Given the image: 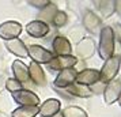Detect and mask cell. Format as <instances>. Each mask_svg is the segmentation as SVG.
Returning a JSON list of instances; mask_svg holds the SVG:
<instances>
[{
	"instance_id": "obj_1",
	"label": "cell",
	"mask_w": 121,
	"mask_h": 117,
	"mask_svg": "<svg viewBox=\"0 0 121 117\" xmlns=\"http://www.w3.org/2000/svg\"><path fill=\"white\" fill-rule=\"evenodd\" d=\"M114 53V30L110 26H105L99 30L98 55L102 60L110 59Z\"/></svg>"
},
{
	"instance_id": "obj_2",
	"label": "cell",
	"mask_w": 121,
	"mask_h": 117,
	"mask_svg": "<svg viewBox=\"0 0 121 117\" xmlns=\"http://www.w3.org/2000/svg\"><path fill=\"white\" fill-rule=\"evenodd\" d=\"M120 65H121V60L118 56H112L110 59L105 60L104 65L99 71V82L102 83H109L112 82L113 79L116 78V75L118 74V69H120Z\"/></svg>"
},
{
	"instance_id": "obj_3",
	"label": "cell",
	"mask_w": 121,
	"mask_h": 117,
	"mask_svg": "<svg viewBox=\"0 0 121 117\" xmlns=\"http://www.w3.org/2000/svg\"><path fill=\"white\" fill-rule=\"evenodd\" d=\"M27 56L37 64H49L52 61V59L55 57V55L50 50L45 49L41 45H31L27 48Z\"/></svg>"
},
{
	"instance_id": "obj_4",
	"label": "cell",
	"mask_w": 121,
	"mask_h": 117,
	"mask_svg": "<svg viewBox=\"0 0 121 117\" xmlns=\"http://www.w3.org/2000/svg\"><path fill=\"white\" fill-rule=\"evenodd\" d=\"M11 97H12V100L15 101L17 104H19L21 106H39V104H41L38 95L26 89L11 93Z\"/></svg>"
},
{
	"instance_id": "obj_5",
	"label": "cell",
	"mask_w": 121,
	"mask_h": 117,
	"mask_svg": "<svg viewBox=\"0 0 121 117\" xmlns=\"http://www.w3.org/2000/svg\"><path fill=\"white\" fill-rule=\"evenodd\" d=\"M22 25L17 21H7L0 25V38L4 41H11L18 38L22 33Z\"/></svg>"
},
{
	"instance_id": "obj_6",
	"label": "cell",
	"mask_w": 121,
	"mask_h": 117,
	"mask_svg": "<svg viewBox=\"0 0 121 117\" xmlns=\"http://www.w3.org/2000/svg\"><path fill=\"white\" fill-rule=\"evenodd\" d=\"M78 64V59L75 56H55L52 61L48 64V67L53 71H64L73 68Z\"/></svg>"
},
{
	"instance_id": "obj_7",
	"label": "cell",
	"mask_w": 121,
	"mask_h": 117,
	"mask_svg": "<svg viewBox=\"0 0 121 117\" xmlns=\"http://www.w3.org/2000/svg\"><path fill=\"white\" fill-rule=\"evenodd\" d=\"M78 76V69L75 68H69V69H64L60 71L56 76L55 82V89H67L68 86H71L72 83H75Z\"/></svg>"
},
{
	"instance_id": "obj_8",
	"label": "cell",
	"mask_w": 121,
	"mask_h": 117,
	"mask_svg": "<svg viewBox=\"0 0 121 117\" xmlns=\"http://www.w3.org/2000/svg\"><path fill=\"white\" fill-rule=\"evenodd\" d=\"M120 95H121V79H113L105 87L104 100L108 105H112L116 101H118Z\"/></svg>"
},
{
	"instance_id": "obj_9",
	"label": "cell",
	"mask_w": 121,
	"mask_h": 117,
	"mask_svg": "<svg viewBox=\"0 0 121 117\" xmlns=\"http://www.w3.org/2000/svg\"><path fill=\"white\" fill-rule=\"evenodd\" d=\"M76 59H90L93 57V55L95 53V42L93 38L90 37H84L83 39H80L76 45Z\"/></svg>"
},
{
	"instance_id": "obj_10",
	"label": "cell",
	"mask_w": 121,
	"mask_h": 117,
	"mask_svg": "<svg viewBox=\"0 0 121 117\" xmlns=\"http://www.w3.org/2000/svg\"><path fill=\"white\" fill-rule=\"evenodd\" d=\"M52 49L55 56H71L72 53V46L68 38L63 35H56L52 41Z\"/></svg>"
},
{
	"instance_id": "obj_11",
	"label": "cell",
	"mask_w": 121,
	"mask_h": 117,
	"mask_svg": "<svg viewBox=\"0 0 121 117\" xmlns=\"http://www.w3.org/2000/svg\"><path fill=\"white\" fill-rule=\"evenodd\" d=\"M99 71L98 69H94V68H86L83 69L82 72H78L76 80L75 83L83 84V86H93V84L98 83L99 82Z\"/></svg>"
},
{
	"instance_id": "obj_12",
	"label": "cell",
	"mask_w": 121,
	"mask_h": 117,
	"mask_svg": "<svg viewBox=\"0 0 121 117\" xmlns=\"http://www.w3.org/2000/svg\"><path fill=\"white\" fill-rule=\"evenodd\" d=\"M26 33L30 35V37H34V38H42L46 34L49 33V26L48 23L41 22V21H31L26 25Z\"/></svg>"
},
{
	"instance_id": "obj_13",
	"label": "cell",
	"mask_w": 121,
	"mask_h": 117,
	"mask_svg": "<svg viewBox=\"0 0 121 117\" xmlns=\"http://www.w3.org/2000/svg\"><path fill=\"white\" fill-rule=\"evenodd\" d=\"M61 104L59 100L56 98H49L45 102H42L41 105L38 106V116L39 117H52L55 116L56 113L60 112Z\"/></svg>"
},
{
	"instance_id": "obj_14",
	"label": "cell",
	"mask_w": 121,
	"mask_h": 117,
	"mask_svg": "<svg viewBox=\"0 0 121 117\" xmlns=\"http://www.w3.org/2000/svg\"><path fill=\"white\" fill-rule=\"evenodd\" d=\"M82 22L87 31H90L91 34H97V33L99 34V30H101V18L95 12L87 10L84 12V15H83Z\"/></svg>"
},
{
	"instance_id": "obj_15",
	"label": "cell",
	"mask_w": 121,
	"mask_h": 117,
	"mask_svg": "<svg viewBox=\"0 0 121 117\" xmlns=\"http://www.w3.org/2000/svg\"><path fill=\"white\" fill-rule=\"evenodd\" d=\"M12 74H14V79L19 82L21 84L27 83L30 78H29V67L22 61V60H14L11 65Z\"/></svg>"
},
{
	"instance_id": "obj_16",
	"label": "cell",
	"mask_w": 121,
	"mask_h": 117,
	"mask_svg": "<svg viewBox=\"0 0 121 117\" xmlns=\"http://www.w3.org/2000/svg\"><path fill=\"white\" fill-rule=\"evenodd\" d=\"M27 67H29V78L31 79V82H34L35 86L44 87L46 84V76H45V72L42 69V67L34 61H31Z\"/></svg>"
},
{
	"instance_id": "obj_17",
	"label": "cell",
	"mask_w": 121,
	"mask_h": 117,
	"mask_svg": "<svg viewBox=\"0 0 121 117\" xmlns=\"http://www.w3.org/2000/svg\"><path fill=\"white\" fill-rule=\"evenodd\" d=\"M6 49L10 53L18 56V57H27V46L25 45L22 39L19 38L6 41Z\"/></svg>"
},
{
	"instance_id": "obj_18",
	"label": "cell",
	"mask_w": 121,
	"mask_h": 117,
	"mask_svg": "<svg viewBox=\"0 0 121 117\" xmlns=\"http://www.w3.org/2000/svg\"><path fill=\"white\" fill-rule=\"evenodd\" d=\"M68 93L73 97H79V98H88L91 95V89L87 87V86H83V84H79V83H72L71 86L67 87Z\"/></svg>"
},
{
	"instance_id": "obj_19",
	"label": "cell",
	"mask_w": 121,
	"mask_h": 117,
	"mask_svg": "<svg viewBox=\"0 0 121 117\" xmlns=\"http://www.w3.org/2000/svg\"><path fill=\"white\" fill-rule=\"evenodd\" d=\"M95 4H98L97 10L99 12V18H108L116 11V1H95Z\"/></svg>"
},
{
	"instance_id": "obj_20",
	"label": "cell",
	"mask_w": 121,
	"mask_h": 117,
	"mask_svg": "<svg viewBox=\"0 0 121 117\" xmlns=\"http://www.w3.org/2000/svg\"><path fill=\"white\" fill-rule=\"evenodd\" d=\"M38 116V106H19L12 110L11 117H35Z\"/></svg>"
},
{
	"instance_id": "obj_21",
	"label": "cell",
	"mask_w": 121,
	"mask_h": 117,
	"mask_svg": "<svg viewBox=\"0 0 121 117\" xmlns=\"http://www.w3.org/2000/svg\"><path fill=\"white\" fill-rule=\"evenodd\" d=\"M57 12V7L55 6V3H49L48 6L45 7V8H42L41 10V12H39V21L41 22H52V19H53V17H55V14Z\"/></svg>"
},
{
	"instance_id": "obj_22",
	"label": "cell",
	"mask_w": 121,
	"mask_h": 117,
	"mask_svg": "<svg viewBox=\"0 0 121 117\" xmlns=\"http://www.w3.org/2000/svg\"><path fill=\"white\" fill-rule=\"evenodd\" d=\"M61 113L64 117H88L86 110H83L82 108H78V106H67Z\"/></svg>"
},
{
	"instance_id": "obj_23",
	"label": "cell",
	"mask_w": 121,
	"mask_h": 117,
	"mask_svg": "<svg viewBox=\"0 0 121 117\" xmlns=\"http://www.w3.org/2000/svg\"><path fill=\"white\" fill-rule=\"evenodd\" d=\"M67 22H68V15H67L64 11H59L55 14V17L52 19V23L55 25L56 27H63V26H65Z\"/></svg>"
},
{
	"instance_id": "obj_24",
	"label": "cell",
	"mask_w": 121,
	"mask_h": 117,
	"mask_svg": "<svg viewBox=\"0 0 121 117\" xmlns=\"http://www.w3.org/2000/svg\"><path fill=\"white\" fill-rule=\"evenodd\" d=\"M6 89L10 91V93H15V91H18V90H22V84L19 83V82H17L14 78H10L6 80Z\"/></svg>"
},
{
	"instance_id": "obj_25",
	"label": "cell",
	"mask_w": 121,
	"mask_h": 117,
	"mask_svg": "<svg viewBox=\"0 0 121 117\" xmlns=\"http://www.w3.org/2000/svg\"><path fill=\"white\" fill-rule=\"evenodd\" d=\"M27 3H29L31 7H35V8L42 10V8H45V7L49 4L50 1H49V0H29Z\"/></svg>"
},
{
	"instance_id": "obj_26",
	"label": "cell",
	"mask_w": 121,
	"mask_h": 117,
	"mask_svg": "<svg viewBox=\"0 0 121 117\" xmlns=\"http://www.w3.org/2000/svg\"><path fill=\"white\" fill-rule=\"evenodd\" d=\"M114 37H117V38H118V41L121 42V26H117V27H116Z\"/></svg>"
},
{
	"instance_id": "obj_27",
	"label": "cell",
	"mask_w": 121,
	"mask_h": 117,
	"mask_svg": "<svg viewBox=\"0 0 121 117\" xmlns=\"http://www.w3.org/2000/svg\"><path fill=\"white\" fill-rule=\"evenodd\" d=\"M52 117H64V116H63V113H61V112H59V113H56L55 116H52Z\"/></svg>"
},
{
	"instance_id": "obj_28",
	"label": "cell",
	"mask_w": 121,
	"mask_h": 117,
	"mask_svg": "<svg viewBox=\"0 0 121 117\" xmlns=\"http://www.w3.org/2000/svg\"><path fill=\"white\" fill-rule=\"evenodd\" d=\"M118 105H120V108H121V95H120V98H118Z\"/></svg>"
},
{
	"instance_id": "obj_29",
	"label": "cell",
	"mask_w": 121,
	"mask_h": 117,
	"mask_svg": "<svg viewBox=\"0 0 121 117\" xmlns=\"http://www.w3.org/2000/svg\"><path fill=\"white\" fill-rule=\"evenodd\" d=\"M120 60H121V57H120Z\"/></svg>"
}]
</instances>
